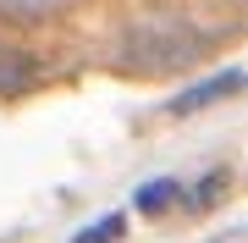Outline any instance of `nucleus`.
Segmentation results:
<instances>
[{
	"mask_svg": "<svg viewBox=\"0 0 248 243\" xmlns=\"http://www.w3.org/2000/svg\"><path fill=\"white\" fill-rule=\"evenodd\" d=\"M243 89H248V72H215V78L193 83V89H182L166 111L171 116H187V111H204V105H215V99H226V94H243Z\"/></svg>",
	"mask_w": 248,
	"mask_h": 243,
	"instance_id": "f257e3e1",
	"label": "nucleus"
},
{
	"mask_svg": "<svg viewBox=\"0 0 248 243\" xmlns=\"http://www.w3.org/2000/svg\"><path fill=\"white\" fill-rule=\"evenodd\" d=\"M177 199H182V182H177V177H155V182H143V188H138L133 205L143 210V216H166Z\"/></svg>",
	"mask_w": 248,
	"mask_h": 243,
	"instance_id": "f03ea898",
	"label": "nucleus"
},
{
	"mask_svg": "<svg viewBox=\"0 0 248 243\" xmlns=\"http://www.w3.org/2000/svg\"><path fill=\"white\" fill-rule=\"evenodd\" d=\"M122 238V216H105V221H94V227H83L72 243H116Z\"/></svg>",
	"mask_w": 248,
	"mask_h": 243,
	"instance_id": "7ed1b4c3",
	"label": "nucleus"
},
{
	"mask_svg": "<svg viewBox=\"0 0 248 243\" xmlns=\"http://www.w3.org/2000/svg\"><path fill=\"white\" fill-rule=\"evenodd\" d=\"M33 66L22 61V55H0V89H11V83H22Z\"/></svg>",
	"mask_w": 248,
	"mask_h": 243,
	"instance_id": "20e7f679",
	"label": "nucleus"
},
{
	"mask_svg": "<svg viewBox=\"0 0 248 243\" xmlns=\"http://www.w3.org/2000/svg\"><path fill=\"white\" fill-rule=\"evenodd\" d=\"M66 6V0H11V11H22V17H39V11H55Z\"/></svg>",
	"mask_w": 248,
	"mask_h": 243,
	"instance_id": "39448f33",
	"label": "nucleus"
}]
</instances>
